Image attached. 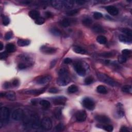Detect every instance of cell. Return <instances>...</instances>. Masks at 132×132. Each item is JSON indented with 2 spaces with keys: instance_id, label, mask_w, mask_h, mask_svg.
<instances>
[{
  "instance_id": "cell-1",
  "label": "cell",
  "mask_w": 132,
  "mask_h": 132,
  "mask_svg": "<svg viewBox=\"0 0 132 132\" xmlns=\"http://www.w3.org/2000/svg\"><path fill=\"white\" fill-rule=\"evenodd\" d=\"M59 77L57 80V84L60 86H65L69 83L70 79L68 71L66 68H62L59 71Z\"/></svg>"
},
{
  "instance_id": "cell-2",
  "label": "cell",
  "mask_w": 132,
  "mask_h": 132,
  "mask_svg": "<svg viewBox=\"0 0 132 132\" xmlns=\"http://www.w3.org/2000/svg\"><path fill=\"white\" fill-rule=\"evenodd\" d=\"M51 5L56 9H69L73 7L74 4V1H63V0H55L52 1Z\"/></svg>"
},
{
  "instance_id": "cell-3",
  "label": "cell",
  "mask_w": 132,
  "mask_h": 132,
  "mask_svg": "<svg viewBox=\"0 0 132 132\" xmlns=\"http://www.w3.org/2000/svg\"><path fill=\"white\" fill-rule=\"evenodd\" d=\"M97 77L98 79L100 81L111 86L112 87H116L118 85L115 81H114L113 78L105 74L99 73L97 74Z\"/></svg>"
},
{
  "instance_id": "cell-4",
  "label": "cell",
  "mask_w": 132,
  "mask_h": 132,
  "mask_svg": "<svg viewBox=\"0 0 132 132\" xmlns=\"http://www.w3.org/2000/svg\"><path fill=\"white\" fill-rule=\"evenodd\" d=\"M1 121L3 123L7 122L9 119V110L6 107H2L0 109Z\"/></svg>"
},
{
  "instance_id": "cell-5",
  "label": "cell",
  "mask_w": 132,
  "mask_h": 132,
  "mask_svg": "<svg viewBox=\"0 0 132 132\" xmlns=\"http://www.w3.org/2000/svg\"><path fill=\"white\" fill-rule=\"evenodd\" d=\"M41 126L46 131L51 130L52 128V121L49 118L44 117L41 121Z\"/></svg>"
},
{
  "instance_id": "cell-6",
  "label": "cell",
  "mask_w": 132,
  "mask_h": 132,
  "mask_svg": "<svg viewBox=\"0 0 132 132\" xmlns=\"http://www.w3.org/2000/svg\"><path fill=\"white\" fill-rule=\"evenodd\" d=\"M82 103H83L84 107L88 110H92L95 107V103L90 98H86L84 99Z\"/></svg>"
},
{
  "instance_id": "cell-7",
  "label": "cell",
  "mask_w": 132,
  "mask_h": 132,
  "mask_svg": "<svg viewBox=\"0 0 132 132\" xmlns=\"http://www.w3.org/2000/svg\"><path fill=\"white\" fill-rule=\"evenodd\" d=\"M24 117L23 110L21 108H18L14 110L12 113V118L15 121H20Z\"/></svg>"
},
{
  "instance_id": "cell-8",
  "label": "cell",
  "mask_w": 132,
  "mask_h": 132,
  "mask_svg": "<svg viewBox=\"0 0 132 132\" xmlns=\"http://www.w3.org/2000/svg\"><path fill=\"white\" fill-rule=\"evenodd\" d=\"M31 126L34 128H38L40 126V123H39V119L38 115L36 114H33L30 117V123Z\"/></svg>"
},
{
  "instance_id": "cell-9",
  "label": "cell",
  "mask_w": 132,
  "mask_h": 132,
  "mask_svg": "<svg viewBox=\"0 0 132 132\" xmlns=\"http://www.w3.org/2000/svg\"><path fill=\"white\" fill-rule=\"evenodd\" d=\"M74 68L76 73L81 76H84L86 74V70L84 68L83 66L81 63H75L74 65Z\"/></svg>"
},
{
  "instance_id": "cell-10",
  "label": "cell",
  "mask_w": 132,
  "mask_h": 132,
  "mask_svg": "<svg viewBox=\"0 0 132 132\" xmlns=\"http://www.w3.org/2000/svg\"><path fill=\"white\" fill-rule=\"evenodd\" d=\"M52 80V77L50 75L42 76L36 80V83L39 85H44L48 83Z\"/></svg>"
},
{
  "instance_id": "cell-11",
  "label": "cell",
  "mask_w": 132,
  "mask_h": 132,
  "mask_svg": "<svg viewBox=\"0 0 132 132\" xmlns=\"http://www.w3.org/2000/svg\"><path fill=\"white\" fill-rule=\"evenodd\" d=\"M75 118L78 122H84L87 118V113L84 110H80L75 114Z\"/></svg>"
},
{
  "instance_id": "cell-12",
  "label": "cell",
  "mask_w": 132,
  "mask_h": 132,
  "mask_svg": "<svg viewBox=\"0 0 132 132\" xmlns=\"http://www.w3.org/2000/svg\"><path fill=\"white\" fill-rule=\"evenodd\" d=\"M40 50L43 53L46 54H53L55 53L57 51V49L55 48L47 47V46L45 45L42 46Z\"/></svg>"
},
{
  "instance_id": "cell-13",
  "label": "cell",
  "mask_w": 132,
  "mask_h": 132,
  "mask_svg": "<svg viewBox=\"0 0 132 132\" xmlns=\"http://www.w3.org/2000/svg\"><path fill=\"white\" fill-rule=\"evenodd\" d=\"M95 119L100 123L108 124L110 122V119L108 117L104 115H98L95 117Z\"/></svg>"
},
{
  "instance_id": "cell-14",
  "label": "cell",
  "mask_w": 132,
  "mask_h": 132,
  "mask_svg": "<svg viewBox=\"0 0 132 132\" xmlns=\"http://www.w3.org/2000/svg\"><path fill=\"white\" fill-rule=\"evenodd\" d=\"M46 90V88L39 89H33V90H29L25 91V93L27 94H30L35 95H38L44 93Z\"/></svg>"
},
{
  "instance_id": "cell-15",
  "label": "cell",
  "mask_w": 132,
  "mask_h": 132,
  "mask_svg": "<svg viewBox=\"0 0 132 132\" xmlns=\"http://www.w3.org/2000/svg\"><path fill=\"white\" fill-rule=\"evenodd\" d=\"M67 99L63 97H58L53 99V102L56 105H65Z\"/></svg>"
},
{
  "instance_id": "cell-16",
  "label": "cell",
  "mask_w": 132,
  "mask_h": 132,
  "mask_svg": "<svg viewBox=\"0 0 132 132\" xmlns=\"http://www.w3.org/2000/svg\"><path fill=\"white\" fill-rule=\"evenodd\" d=\"M105 9L106 10V11L112 16H116L119 13L118 9L113 6H107L106 7Z\"/></svg>"
},
{
  "instance_id": "cell-17",
  "label": "cell",
  "mask_w": 132,
  "mask_h": 132,
  "mask_svg": "<svg viewBox=\"0 0 132 132\" xmlns=\"http://www.w3.org/2000/svg\"><path fill=\"white\" fill-rule=\"evenodd\" d=\"M117 113L119 118H122L124 116V110L123 105L120 103L117 104Z\"/></svg>"
},
{
  "instance_id": "cell-18",
  "label": "cell",
  "mask_w": 132,
  "mask_h": 132,
  "mask_svg": "<svg viewBox=\"0 0 132 132\" xmlns=\"http://www.w3.org/2000/svg\"><path fill=\"white\" fill-rule=\"evenodd\" d=\"M119 39L121 42L127 44H131L132 41L131 37H127L126 36H125L123 35H120L119 36Z\"/></svg>"
},
{
  "instance_id": "cell-19",
  "label": "cell",
  "mask_w": 132,
  "mask_h": 132,
  "mask_svg": "<svg viewBox=\"0 0 132 132\" xmlns=\"http://www.w3.org/2000/svg\"><path fill=\"white\" fill-rule=\"evenodd\" d=\"M5 97L10 101H15L16 99V94L13 91H10L5 93Z\"/></svg>"
},
{
  "instance_id": "cell-20",
  "label": "cell",
  "mask_w": 132,
  "mask_h": 132,
  "mask_svg": "<svg viewBox=\"0 0 132 132\" xmlns=\"http://www.w3.org/2000/svg\"><path fill=\"white\" fill-rule=\"evenodd\" d=\"M73 50L76 53L80 54H86L87 53L86 50L81 47H78V46H75V47H74L73 48Z\"/></svg>"
},
{
  "instance_id": "cell-21",
  "label": "cell",
  "mask_w": 132,
  "mask_h": 132,
  "mask_svg": "<svg viewBox=\"0 0 132 132\" xmlns=\"http://www.w3.org/2000/svg\"><path fill=\"white\" fill-rule=\"evenodd\" d=\"M28 15L31 19L36 20L39 17H40V13L37 10H32L28 13Z\"/></svg>"
},
{
  "instance_id": "cell-22",
  "label": "cell",
  "mask_w": 132,
  "mask_h": 132,
  "mask_svg": "<svg viewBox=\"0 0 132 132\" xmlns=\"http://www.w3.org/2000/svg\"><path fill=\"white\" fill-rule=\"evenodd\" d=\"M20 47H25V46H27L30 44V41L27 40V39H19L17 42Z\"/></svg>"
},
{
  "instance_id": "cell-23",
  "label": "cell",
  "mask_w": 132,
  "mask_h": 132,
  "mask_svg": "<svg viewBox=\"0 0 132 132\" xmlns=\"http://www.w3.org/2000/svg\"><path fill=\"white\" fill-rule=\"evenodd\" d=\"M92 30L94 31L97 33H103L105 32V31L101 25H95L92 27Z\"/></svg>"
},
{
  "instance_id": "cell-24",
  "label": "cell",
  "mask_w": 132,
  "mask_h": 132,
  "mask_svg": "<svg viewBox=\"0 0 132 132\" xmlns=\"http://www.w3.org/2000/svg\"><path fill=\"white\" fill-rule=\"evenodd\" d=\"M97 91L99 94H106L107 93V90L105 86L103 85H99L97 88Z\"/></svg>"
},
{
  "instance_id": "cell-25",
  "label": "cell",
  "mask_w": 132,
  "mask_h": 132,
  "mask_svg": "<svg viewBox=\"0 0 132 132\" xmlns=\"http://www.w3.org/2000/svg\"><path fill=\"white\" fill-rule=\"evenodd\" d=\"M54 115L57 120L61 119L62 117V110L60 108H56L54 110Z\"/></svg>"
},
{
  "instance_id": "cell-26",
  "label": "cell",
  "mask_w": 132,
  "mask_h": 132,
  "mask_svg": "<svg viewBox=\"0 0 132 132\" xmlns=\"http://www.w3.org/2000/svg\"><path fill=\"white\" fill-rule=\"evenodd\" d=\"M15 46L13 44L10 43L6 45V50L7 52L8 53H12L15 51Z\"/></svg>"
},
{
  "instance_id": "cell-27",
  "label": "cell",
  "mask_w": 132,
  "mask_h": 132,
  "mask_svg": "<svg viewBox=\"0 0 132 132\" xmlns=\"http://www.w3.org/2000/svg\"><path fill=\"white\" fill-rule=\"evenodd\" d=\"M97 41H98V42L100 44H105L107 42V39L105 36H104L100 35V36H99L97 37Z\"/></svg>"
},
{
  "instance_id": "cell-28",
  "label": "cell",
  "mask_w": 132,
  "mask_h": 132,
  "mask_svg": "<svg viewBox=\"0 0 132 132\" xmlns=\"http://www.w3.org/2000/svg\"><path fill=\"white\" fill-rule=\"evenodd\" d=\"M122 91L125 92V93L132 94V86L130 85H125L122 87Z\"/></svg>"
},
{
  "instance_id": "cell-29",
  "label": "cell",
  "mask_w": 132,
  "mask_h": 132,
  "mask_svg": "<svg viewBox=\"0 0 132 132\" xmlns=\"http://www.w3.org/2000/svg\"><path fill=\"white\" fill-rule=\"evenodd\" d=\"M50 32L52 35L55 36H60L62 34V32L60 31L56 28H51L50 30Z\"/></svg>"
},
{
  "instance_id": "cell-30",
  "label": "cell",
  "mask_w": 132,
  "mask_h": 132,
  "mask_svg": "<svg viewBox=\"0 0 132 132\" xmlns=\"http://www.w3.org/2000/svg\"><path fill=\"white\" fill-rule=\"evenodd\" d=\"M40 105L45 108H49L51 106V104L50 102H49L47 100H42L40 102Z\"/></svg>"
},
{
  "instance_id": "cell-31",
  "label": "cell",
  "mask_w": 132,
  "mask_h": 132,
  "mask_svg": "<svg viewBox=\"0 0 132 132\" xmlns=\"http://www.w3.org/2000/svg\"><path fill=\"white\" fill-rule=\"evenodd\" d=\"M70 24L71 22L68 19H64L60 22V25L64 27H68L70 26Z\"/></svg>"
},
{
  "instance_id": "cell-32",
  "label": "cell",
  "mask_w": 132,
  "mask_h": 132,
  "mask_svg": "<svg viewBox=\"0 0 132 132\" xmlns=\"http://www.w3.org/2000/svg\"><path fill=\"white\" fill-rule=\"evenodd\" d=\"M77 90H78L77 87L75 85H71L70 86H69V88H68V91L69 93H71V94L75 93V92H76Z\"/></svg>"
},
{
  "instance_id": "cell-33",
  "label": "cell",
  "mask_w": 132,
  "mask_h": 132,
  "mask_svg": "<svg viewBox=\"0 0 132 132\" xmlns=\"http://www.w3.org/2000/svg\"><path fill=\"white\" fill-rule=\"evenodd\" d=\"M122 32L123 33H124L125 35H126V36L129 37H132V31L131 29H129V28H123L122 30Z\"/></svg>"
},
{
  "instance_id": "cell-34",
  "label": "cell",
  "mask_w": 132,
  "mask_h": 132,
  "mask_svg": "<svg viewBox=\"0 0 132 132\" xmlns=\"http://www.w3.org/2000/svg\"><path fill=\"white\" fill-rule=\"evenodd\" d=\"M92 21L91 19L90 18H85L82 21V23L85 26H89L92 24Z\"/></svg>"
},
{
  "instance_id": "cell-35",
  "label": "cell",
  "mask_w": 132,
  "mask_h": 132,
  "mask_svg": "<svg viewBox=\"0 0 132 132\" xmlns=\"http://www.w3.org/2000/svg\"><path fill=\"white\" fill-rule=\"evenodd\" d=\"M78 13V9H73L71 10L69 12H67L66 13V15L69 16H73L75 15Z\"/></svg>"
},
{
  "instance_id": "cell-36",
  "label": "cell",
  "mask_w": 132,
  "mask_h": 132,
  "mask_svg": "<svg viewBox=\"0 0 132 132\" xmlns=\"http://www.w3.org/2000/svg\"><path fill=\"white\" fill-rule=\"evenodd\" d=\"M102 127L103 129L107 132H112L113 131V126L111 125H105V126H102Z\"/></svg>"
},
{
  "instance_id": "cell-37",
  "label": "cell",
  "mask_w": 132,
  "mask_h": 132,
  "mask_svg": "<svg viewBox=\"0 0 132 132\" xmlns=\"http://www.w3.org/2000/svg\"><path fill=\"white\" fill-rule=\"evenodd\" d=\"M45 22V19L42 17H39L38 19L35 20V23L37 25H42Z\"/></svg>"
},
{
  "instance_id": "cell-38",
  "label": "cell",
  "mask_w": 132,
  "mask_h": 132,
  "mask_svg": "<svg viewBox=\"0 0 132 132\" xmlns=\"http://www.w3.org/2000/svg\"><path fill=\"white\" fill-rule=\"evenodd\" d=\"M127 60V58L126 56H124L123 55H120L118 57V62L120 63H124L126 62Z\"/></svg>"
},
{
  "instance_id": "cell-39",
  "label": "cell",
  "mask_w": 132,
  "mask_h": 132,
  "mask_svg": "<svg viewBox=\"0 0 132 132\" xmlns=\"http://www.w3.org/2000/svg\"><path fill=\"white\" fill-rule=\"evenodd\" d=\"M2 22H3V24L4 25L6 26L9 24L10 19L8 17H6V16H4L3 18Z\"/></svg>"
},
{
  "instance_id": "cell-40",
  "label": "cell",
  "mask_w": 132,
  "mask_h": 132,
  "mask_svg": "<svg viewBox=\"0 0 132 132\" xmlns=\"http://www.w3.org/2000/svg\"><path fill=\"white\" fill-rule=\"evenodd\" d=\"M84 82L86 85H90L92 84V82H94V79L92 77L88 76L85 78Z\"/></svg>"
},
{
  "instance_id": "cell-41",
  "label": "cell",
  "mask_w": 132,
  "mask_h": 132,
  "mask_svg": "<svg viewBox=\"0 0 132 132\" xmlns=\"http://www.w3.org/2000/svg\"><path fill=\"white\" fill-rule=\"evenodd\" d=\"M55 128L57 131H59V132L63 131L64 129H65V126H63V124L59 123V124L57 125V126H56L55 127Z\"/></svg>"
},
{
  "instance_id": "cell-42",
  "label": "cell",
  "mask_w": 132,
  "mask_h": 132,
  "mask_svg": "<svg viewBox=\"0 0 132 132\" xmlns=\"http://www.w3.org/2000/svg\"><path fill=\"white\" fill-rule=\"evenodd\" d=\"M13 36V33L12 31H8L7 33L5 36V39L7 40H10V39H12Z\"/></svg>"
},
{
  "instance_id": "cell-43",
  "label": "cell",
  "mask_w": 132,
  "mask_h": 132,
  "mask_svg": "<svg viewBox=\"0 0 132 132\" xmlns=\"http://www.w3.org/2000/svg\"><path fill=\"white\" fill-rule=\"evenodd\" d=\"M103 17L102 14L101 13L99 12H95L94 14V17L95 19H100Z\"/></svg>"
},
{
  "instance_id": "cell-44",
  "label": "cell",
  "mask_w": 132,
  "mask_h": 132,
  "mask_svg": "<svg viewBox=\"0 0 132 132\" xmlns=\"http://www.w3.org/2000/svg\"><path fill=\"white\" fill-rule=\"evenodd\" d=\"M131 53H132V51L131 50H128V49H124L122 51V53L124 56L130 55L131 54Z\"/></svg>"
},
{
  "instance_id": "cell-45",
  "label": "cell",
  "mask_w": 132,
  "mask_h": 132,
  "mask_svg": "<svg viewBox=\"0 0 132 132\" xmlns=\"http://www.w3.org/2000/svg\"><path fill=\"white\" fill-rule=\"evenodd\" d=\"M100 55L103 57H110L113 56V54L111 52H105L102 53V54H100Z\"/></svg>"
},
{
  "instance_id": "cell-46",
  "label": "cell",
  "mask_w": 132,
  "mask_h": 132,
  "mask_svg": "<svg viewBox=\"0 0 132 132\" xmlns=\"http://www.w3.org/2000/svg\"><path fill=\"white\" fill-rule=\"evenodd\" d=\"M49 92H50V93H51V94H56L58 92V89L57 88L53 87V88H51L50 89Z\"/></svg>"
},
{
  "instance_id": "cell-47",
  "label": "cell",
  "mask_w": 132,
  "mask_h": 132,
  "mask_svg": "<svg viewBox=\"0 0 132 132\" xmlns=\"http://www.w3.org/2000/svg\"><path fill=\"white\" fill-rule=\"evenodd\" d=\"M7 57V54L6 52H2L1 53V54H0V58H1V60L5 59Z\"/></svg>"
},
{
  "instance_id": "cell-48",
  "label": "cell",
  "mask_w": 132,
  "mask_h": 132,
  "mask_svg": "<svg viewBox=\"0 0 132 132\" xmlns=\"http://www.w3.org/2000/svg\"><path fill=\"white\" fill-rule=\"evenodd\" d=\"M27 67V66L25 65V64H24L22 63H20L18 65V68L20 69H21V70L25 69Z\"/></svg>"
},
{
  "instance_id": "cell-49",
  "label": "cell",
  "mask_w": 132,
  "mask_h": 132,
  "mask_svg": "<svg viewBox=\"0 0 132 132\" xmlns=\"http://www.w3.org/2000/svg\"><path fill=\"white\" fill-rule=\"evenodd\" d=\"M12 85L13 86H15V87L18 86L19 85V80H17V79L14 80L13 82V83H12Z\"/></svg>"
},
{
  "instance_id": "cell-50",
  "label": "cell",
  "mask_w": 132,
  "mask_h": 132,
  "mask_svg": "<svg viewBox=\"0 0 132 132\" xmlns=\"http://www.w3.org/2000/svg\"><path fill=\"white\" fill-rule=\"evenodd\" d=\"M72 62V60L69 58H66L64 60V63L66 64H69Z\"/></svg>"
},
{
  "instance_id": "cell-51",
  "label": "cell",
  "mask_w": 132,
  "mask_h": 132,
  "mask_svg": "<svg viewBox=\"0 0 132 132\" xmlns=\"http://www.w3.org/2000/svg\"><path fill=\"white\" fill-rule=\"evenodd\" d=\"M120 131L122 132H130L129 130H128V128L126 126H122L121 127V129H120Z\"/></svg>"
},
{
  "instance_id": "cell-52",
  "label": "cell",
  "mask_w": 132,
  "mask_h": 132,
  "mask_svg": "<svg viewBox=\"0 0 132 132\" xmlns=\"http://www.w3.org/2000/svg\"><path fill=\"white\" fill-rule=\"evenodd\" d=\"M45 16H46V17L48 18H49L52 17L53 16V15H52V13L51 12H46L45 13Z\"/></svg>"
},
{
  "instance_id": "cell-53",
  "label": "cell",
  "mask_w": 132,
  "mask_h": 132,
  "mask_svg": "<svg viewBox=\"0 0 132 132\" xmlns=\"http://www.w3.org/2000/svg\"><path fill=\"white\" fill-rule=\"evenodd\" d=\"M56 62H57V59H54V60H53L51 63V68H53L54 67V66L55 65V64L56 63Z\"/></svg>"
},
{
  "instance_id": "cell-54",
  "label": "cell",
  "mask_w": 132,
  "mask_h": 132,
  "mask_svg": "<svg viewBox=\"0 0 132 132\" xmlns=\"http://www.w3.org/2000/svg\"><path fill=\"white\" fill-rule=\"evenodd\" d=\"M75 2L79 5H83L85 4L86 2L84 1H76Z\"/></svg>"
},
{
  "instance_id": "cell-55",
  "label": "cell",
  "mask_w": 132,
  "mask_h": 132,
  "mask_svg": "<svg viewBox=\"0 0 132 132\" xmlns=\"http://www.w3.org/2000/svg\"><path fill=\"white\" fill-rule=\"evenodd\" d=\"M4 88H6V89H7V88H9L10 86V83H8V82H6V83H5L4 84Z\"/></svg>"
},
{
  "instance_id": "cell-56",
  "label": "cell",
  "mask_w": 132,
  "mask_h": 132,
  "mask_svg": "<svg viewBox=\"0 0 132 132\" xmlns=\"http://www.w3.org/2000/svg\"><path fill=\"white\" fill-rule=\"evenodd\" d=\"M3 47H4V46H3V44L2 42H0V50H2Z\"/></svg>"
},
{
  "instance_id": "cell-57",
  "label": "cell",
  "mask_w": 132,
  "mask_h": 132,
  "mask_svg": "<svg viewBox=\"0 0 132 132\" xmlns=\"http://www.w3.org/2000/svg\"><path fill=\"white\" fill-rule=\"evenodd\" d=\"M5 93H2V92H1V97H5Z\"/></svg>"
}]
</instances>
